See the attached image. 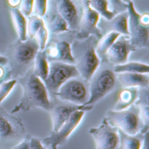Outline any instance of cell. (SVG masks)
<instances>
[{
  "label": "cell",
  "instance_id": "6da1fadb",
  "mask_svg": "<svg viewBox=\"0 0 149 149\" xmlns=\"http://www.w3.org/2000/svg\"><path fill=\"white\" fill-rule=\"evenodd\" d=\"M17 81L22 87L23 94L19 103L13 107L11 113L21 111L27 112L35 108L45 111L50 109L52 101L48 91L43 80L33 73L32 69L18 78Z\"/></svg>",
  "mask_w": 149,
  "mask_h": 149
},
{
  "label": "cell",
  "instance_id": "7a4b0ae2",
  "mask_svg": "<svg viewBox=\"0 0 149 149\" xmlns=\"http://www.w3.org/2000/svg\"><path fill=\"white\" fill-rule=\"evenodd\" d=\"M98 40L97 38L90 36L84 39H76L71 44L74 65L79 76L86 82L100 66L101 58L96 52Z\"/></svg>",
  "mask_w": 149,
  "mask_h": 149
},
{
  "label": "cell",
  "instance_id": "3957f363",
  "mask_svg": "<svg viewBox=\"0 0 149 149\" xmlns=\"http://www.w3.org/2000/svg\"><path fill=\"white\" fill-rule=\"evenodd\" d=\"M38 51V45L33 38H28L25 41L17 39L10 45L6 58L11 79H17L32 69L34 58Z\"/></svg>",
  "mask_w": 149,
  "mask_h": 149
},
{
  "label": "cell",
  "instance_id": "277c9868",
  "mask_svg": "<svg viewBox=\"0 0 149 149\" xmlns=\"http://www.w3.org/2000/svg\"><path fill=\"white\" fill-rule=\"evenodd\" d=\"M89 82V99L84 106L93 107L113 91L117 85L116 73L111 68H99L92 76Z\"/></svg>",
  "mask_w": 149,
  "mask_h": 149
},
{
  "label": "cell",
  "instance_id": "5b68a950",
  "mask_svg": "<svg viewBox=\"0 0 149 149\" xmlns=\"http://www.w3.org/2000/svg\"><path fill=\"white\" fill-rule=\"evenodd\" d=\"M106 119L118 130L129 135L141 134L143 129V122L140 116L139 107L135 104L120 111L109 110L107 113Z\"/></svg>",
  "mask_w": 149,
  "mask_h": 149
},
{
  "label": "cell",
  "instance_id": "8992f818",
  "mask_svg": "<svg viewBox=\"0 0 149 149\" xmlns=\"http://www.w3.org/2000/svg\"><path fill=\"white\" fill-rule=\"evenodd\" d=\"M25 136L24 125L0 107V147H12Z\"/></svg>",
  "mask_w": 149,
  "mask_h": 149
},
{
  "label": "cell",
  "instance_id": "52a82bcc",
  "mask_svg": "<svg viewBox=\"0 0 149 149\" xmlns=\"http://www.w3.org/2000/svg\"><path fill=\"white\" fill-rule=\"evenodd\" d=\"M79 76L75 65L58 61L50 62L49 72L46 79L43 81L50 97L53 98L59 87L67 80Z\"/></svg>",
  "mask_w": 149,
  "mask_h": 149
},
{
  "label": "cell",
  "instance_id": "ba28073f",
  "mask_svg": "<svg viewBox=\"0 0 149 149\" xmlns=\"http://www.w3.org/2000/svg\"><path fill=\"white\" fill-rule=\"evenodd\" d=\"M88 111L85 109L73 112L58 131L51 133L49 136L41 140L43 145L48 149H58L59 146L65 144L72 134L81 123L85 114Z\"/></svg>",
  "mask_w": 149,
  "mask_h": 149
},
{
  "label": "cell",
  "instance_id": "9c48e42d",
  "mask_svg": "<svg viewBox=\"0 0 149 149\" xmlns=\"http://www.w3.org/2000/svg\"><path fill=\"white\" fill-rule=\"evenodd\" d=\"M55 100L71 103L77 106H84L89 99V92L84 80L72 78L64 83L54 94Z\"/></svg>",
  "mask_w": 149,
  "mask_h": 149
},
{
  "label": "cell",
  "instance_id": "30bf717a",
  "mask_svg": "<svg viewBox=\"0 0 149 149\" xmlns=\"http://www.w3.org/2000/svg\"><path fill=\"white\" fill-rule=\"evenodd\" d=\"M128 13V36L133 46L137 48L149 47V26L141 24L140 13L134 7L133 1L127 3Z\"/></svg>",
  "mask_w": 149,
  "mask_h": 149
},
{
  "label": "cell",
  "instance_id": "8fae6325",
  "mask_svg": "<svg viewBox=\"0 0 149 149\" xmlns=\"http://www.w3.org/2000/svg\"><path fill=\"white\" fill-rule=\"evenodd\" d=\"M89 134L93 137L96 149H117L120 136L117 127L111 125L106 117L97 127H91Z\"/></svg>",
  "mask_w": 149,
  "mask_h": 149
},
{
  "label": "cell",
  "instance_id": "7c38bea8",
  "mask_svg": "<svg viewBox=\"0 0 149 149\" xmlns=\"http://www.w3.org/2000/svg\"><path fill=\"white\" fill-rule=\"evenodd\" d=\"M83 12L79 20V25L77 33V39H84L90 36H93L100 39L103 34L99 28V23L100 20V15L93 10L86 0L82 3Z\"/></svg>",
  "mask_w": 149,
  "mask_h": 149
},
{
  "label": "cell",
  "instance_id": "4fadbf2b",
  "mask_svg": "<svg viewBox=\"0 0 149 149\" xmlns=\"http://www.w3.org/2000/svg\"><path fill=\"white\" fill-rule=\"evenodd\" d=\"M135 50L136 48L131 44L129 36L120 35L114 41L103 58H106V61L108 64L114 66L127 62L130 53Z\"/></svg>",
  "mask_w": 149,
  "mask_h": 149
},
{
  "label": "cell",
  "instance_id": "5bb4252c",
  "mask_svg": "<svg viewBox=\"0 0 149 149\" xmlns=\"http://www.w3.org/2000/svg\"><path fill=\"white\" fill-rule=\"evenodd\" d=\"M93 108V107L92 106H77L60 100H58V102H56L55 104L52 102L51 107L47 111L52 120V133L58 131L60 128V127L68 120V118L73 112L80 109H85L89 112Z\"/></svg>",
  "mask_w": 149,
  "mask_h": 149
},
{
  "label": "cell",
  "instance_id": "9a60e30c",
  "mask_svg": "<svg viewBox=\"0 0 149 149\" xmlns=\"http://www.w3.org/2000/svg\"><path fill=\"white\" fill-rule=\"evenodd\" d=\"M44 51L49 62L58 61L74 65L71 44L65 40L52 41L47 44Z\"/></svg>",
  "mask_w": 149,
  "mask_h": 149
},
{
  "label": "cell",
  "instance_id": "2e32d148",
  "mask_svg": "<svg viewBox=\"0 0 149 149\" xmlns=\"http://www.w3.org/2000/svg\"><path fill=\"white\" fill-rule=\"evenodd\" d=\"M56 11L65 19L69 31H78L79 25V9L73 0H55Z\"/></svg>",
  "mask_w": 149,
  "mask_h": 149
},
{
  "label": "cell",
  "instance_id": "e0dca14e",
  "mask_svg": "<svg viewBox=\"0 0 149 149\" xmlns=\"http://www.w3.org/2000/svg\"><path fill=\"white\" fill-rule=\"evenodd\" d=\"M117 84L121 88H148L149 73L121 72L116 74Z\"/></svg>",
  "mask_w": 149,
  "mask_h": 149
},
{
  "label": "cell",
  "instance_id": "ac0fdd59",
  "mask_svg": "<svg viewBox=\"0 0 149 149\" xmlns=\"http://www.w3.org/2000/svg\"><path fill=\"white\" fill-rule=\"evenodd\" d=\"M102 25H100L99 28L100 31L107 32L115 31L120 35H127L128 36V13L127 10L120 12L116 14L111 20L107 21Z\"/></svg>",
  "mask_w": 149,
  "mask_h": 149
},
{
  "label": "cell",
  "instance_id": "d6986e66",
  "mask_svg": "<svg viewBox=\"0 0 149 149\" xmlns=\"http://www.w3.org/2000/svg\"><path fill=\"white\" fill-rule=\"evenodd\" d=\"M139 88L134 87H127V88H121L119 93L117 102L113 110L120 111L128 108L129 107L135 104L136 100L139 97Z\"/></svg>",
  "mask_w": 149,
  "mask_h": 149
},
{
  "label": "cell",
  "instance_id": "ffe728a7",
  "mask_svg": "<svg viewBox=\"0 0 149 149\" xmlns=\"http://www.w3.org/2000/svg\"><path fill=\"white\" fill-rule=\"evenodd\" d=\"M140 111V116L143 122V129L141 134L148 132L149 127V101L148 88H141L139 92L138 100L135 102Z\"/></svg>",
  "mask_w": 149,
  "mask_h": 149
},
{
  "label": "cell",
  "instance_id": "44dd1931",
  "mask_svg": "<svg viewBox=\"0 0 149 149\" xmlns=\"http://www.w3.org/2000/svg\"><path fill=\"white\" fill-rule=\"evenodd\" d=\"M14 29L20 41H25L27 37V19L19 8H10V10Z\"/></svg>",
  "mask_w": 149,
  "mask_h": 149
},
{
  "label": "cell",
  "instance_id": "7402d4cb",
  "mask_svg": "<svg viewBox=\"0 0 149 149\" xmlns=\"http://www.w3.org/2000/svg\"><path fill=\"white\" fill-rule=\"evenodd\" d=\"M50 68V62L47 59L45 51H38L35 56L33 65H32V72L33 73L43 81L46 79Z\"/></svg>",
  "mask_w": 149,
  "mask_h": 149
},
{
  "label": "cell",
  "instance_id": "603a6c76",
  "mask_svg": "<svg viewBox=\"0 0 149 149\" xmlns=\"http://www.w3.org/2000/svg\"><path fill=\"white\" fill-rule=\"evenodd\" d=\"M145 134L129 135L119 130L120 141L117 149H141Z\"/></svg>",
  "mask_w": 149,
  "mask_h": 149
},
{
  "label": "cell",
  "instance_id": "cb8c5ba5",
  "mask_svg": "<svg viewBox=\"0 0 149 149\" xmlns=\"http://www.w3.org/2000/svg\"><path fill=\"white\" fill-rule=\"evenodd\" d=\"M45 26L48 31L52 34H61L69 31L66 22L57 11L49 15Z\"/></svg>",
  "mask_w": 149,
  "mask_h": 149
},
{
  "label": "cell",
  "instance_id": "d4e9b609",
  "mask_svg": "<svg viewBox=\"0 0 149 149\" xmlns=\"http://www.w3.org/2000/svg\"><path fill=\"white\" fill-rule=\"evenodd\" d=\"M113 72L117 73L121 72H134V73H149V65L142 62H126L121 65H114Z\"/></svg>",
  "mask_w": 149,
  "mask_h": 149
},
{
  "label": "cell",
  "instance_id": "484cf974",
  "mask_svg": "<svg viewBox=\"0 0 149 149\" xmlns=\"http://www.w3.org/2000/svg\"><path fill=\"white\" fill-rule=\"evenodd\" d=\"M120 35L115 31H109L103 35L99 40L96 45V52L99 57L101 58L104 57L106 52L109 50L114 41L120 37Z\"/></svg>",
  "mask_w": 149,
  "mask_h": 149
},
{
  "label": "cell",
  "instance_id": "4316f807",
  "mask_svg": "<svg viewBox=\"0 0 149 149\" xmlns=\"http://www.w3.org/2000/svg\"><path fill=\"white\" fill-rule=\"evenodd\" d=\"M90 7L95 10L104 20H111L116 14L109 10L107 0H88Z\"/></svg>",
  "mask_w": 149,
  "mask_h": 149
},
{
  "label": "cell",
  "instance_id": "83f0119b",
  "mask_svg": "<svg viewBox=\"0 0 149 149\" xmlns=\"http://www.w3.org/2000/svg\"><path fill=\"white\" fill-rule=\"evenodd\" d=\"M45 24V20L42 17L37 16V15L30 16L29 20L27 21V37L34 38L37 31Z\"/></svg>",
  "mask_w": 149,
  "mask_h": 149
},
{
  "label": "cell",
  "instance_id": "f1b7e54d",
  "mask_svg": "<svg viewBox=\"0 0 149 149\" xmlns=\"http://www.w3.org/2000/svg\"><path fill=\"white\" fill-rule=\"evenodd\" d=\"M33 38L37 42L38 45V49L40 51L45 50V46L48 44V39H49V31L45 26V24L40 27V29L37 31Z\"/></svg>",
  "mask_w": 149,
  "mask_h": 149
},
{
  "label": "cell",
  "instance_id": "f546056e",
  "mask_svg": "<svg viewBox=\"0 0 149 149\" xmlns=\"http://www.w3.org/2000/svg\"><path fill=\"white\" fill-rule=\"evenodd\" d=\"M17 81L15 79H10L0 85V106L3 100L10 95V93L14 89Z\"/></svg>",
  "mask_w": 149,
  "mask_h": 149
},
{
  "label": "cell",
  "instance_id": "4dcf8cb0",
  "mask_svg": "<svg viewBox=\"0 0 149 149\" xmlns=\"http://www.w3.org/2000/svg\"><path fill=\"white\" fill-rule=\"evenodd\" d=\"M48 8V0H34L33 3V11L35 15L43 17L46 15Z\"/></svg>",
  "mask_w": 149,
  "mask_h": 149
},
{
  "label": "cell",
  "instance_id": "1f68e13d",
  "mask_svg": "<svg viewBox=\"0 0 149 149\" xmlns=\"http://www.w3.org/2000/svg\"><path fill=\"white\" fill-rule=\"evenodd\" d=\"M34 0H22L19 5V10L25 17H30L33 11Z\"/></svg>",
  "mask_w": 149,
  "mask_h": 149
},
{
  "label": "cell",
  "instance_id": "d6a6232c",
  "mask_svg": "<svg viewBox=\"0 0 149 149\" xmlns=\"http://www.w3.org/2000/svg\"><path fill=\"white\" fill-rule=\"evenodd\" d=\"M31 137L30 135H25L19 142L13 145L10 149H30L31 148Z\"/></svg>",
  "mask_w": 149,
  "mask_h": 149
},
{
  "label": "cell",
  "instance_id": "836d02e7",
  "mask_svg": "<svg viewBox=\"0 0 149 149\" xmlns=\"http://www.w3.org/2000/svg\"><path fill=\"white\" fill-rule=\"evenodd\" d=\"M10 79H11V72L8 65H0V85Z\"/></svg>",
  "mask_w": 149,
  "mask_h": 149
},
{
  "label": "cell",
  "instance_id": "e575fe53",
  "mask_svg": "<svg viewBox=\"0 0 149 149\" xmlns=\"http://www.w3.org/2000/svg\"><path fill=\"white\" fill-rule=\"evenodd\" d=\"M30 149H48L45 148L43 143L41 142V140L31 137V148Z\"/></svg>",
  "mask_w": 149,
  "mask_h": 149
},
{
  "label": "cell",
  "instance_id": "d590c367",
  "mask_svg": "<svg viewBox=\"0 0 149 149\" xmlns=\"http://www.w3.org/2000/svg\"><path fill=\"white\" fill-rule=\"evenodd\" d=\"M140 20L141 24H143L146 26H149V15L148 13L145 12L142 14H140Z\"/></svg>",
  "mask_w": 149,
  "mask_h": 149
},
{
  "label": "cell",
  "instance_id": "8d00e7d4",
  "mask_svg": "<svg viewBox=\"0 0 149 149\" xmlns=\"http://www.w3.org/2000/svg\"><path fill=\"white\" fill-rule=\"evenodd\" d=\"M141 149H148V132L145 133L144 134V138H143V141H142Z\"/></svg>",
  "mask_w": 149,
  "mask_h": 149
},
{
  "label": "cell",
  "instance_id": "74e56055",
  "mask_svg": "<svg viewBox=\"0 0 149 149\" xmlns=\"http://www.w3.org/2000/svg\"><path fill=\"white\" fill-rule=\"evenodd\" d=\"M22 0H7L8 4L11 7V8H17L20 5Z\"/></svg>",
  "mask_w": 149,
  "mask_h": 149
},
{
  "label": "cell",
  "instance_id": "f35d334b",
  "mask_svg": "<svg viewBox=\"0 0 149 149\" xmlns=\"http://www.w3.org/2000/svg\"><path fill=\"white\" fill-rule=\"evenodd\" d=\"M7 64H8V59L6 56L0 55V65H5Z\"/></svg>",
  "mask_w": 149,
  "mask_h": 149
},
{
  "label": "cell",
  "instance_id": "ab89813d",
  "mask_svg": "<svg viewBox=\"0 0 149 149\" xmlns=\"http://www.w3.org/2000/svg\"><path fill=\"white\" fill-rule=\"evenodd\" d=\"M121 1H122L123 3H127H127H130L132 0H121Z\"/></svg>",
  "mask_w": 149,
  "mask_h": 149
},
{
  "label": "cell",
  "instance_id": "60d3db41",
  "mask_svg": "<svg viewBox=\"0 0 149 149\" xmlns=\"http://www.w3.org/2000/svg\"><path fill=\"white\" fill-rule=\"evenodd\" d=\"M76 1H77V2H79V3H83L84 1H86V0H76Z\"/></svg>",
  "mask_w": 149,
  "mask_h": 149
}]
</instances>
